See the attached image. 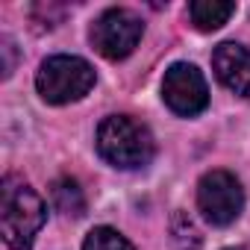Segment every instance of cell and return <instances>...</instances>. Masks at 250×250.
I'll list each match as a JSON object with an SVG mask.
<instances>
[{"mask_svg": "<svg viewBox=\"0 0 250 250\" xmlns=\"http://www.w3.org/2000/svg\"><path fill=\"white\" fill-rule=\"evenodd\" d=\"M50 194H53V206H56L62 215L80 218V215L85 212V194H83V188H80L77 180H71V177L56 180L53 188H50Z\"/></svg>", "mask_w": 250, "mask_h": 250, "instance_id": "9c48e42d", "label": "cell"}, {"mask_svg": "<svg viewBox=\"0 0 250 250\" xmlns=\"http://www.w3.org/2000/svg\"><path fill=\"white\" fill-rule=\"evenodd\" d=\"M232 12H235V3H224V0H194L188 6L191 24L203 33H212V30L224 27Z\"/></svg>", "mask_w": 250, "mask_h": 250, "instance_id": "ba28073f", "label": "cell"}, {"mask_svg": "<svg viewBox=\"0 0 250 250\" xmlns=\"http://www.w3.org/2000/svg\"><path fill=\"white\" fill-rule=\"evenodd\" d=\"M197 206L209 224L215 227L232 224L244 209L241 183L229 171H209L197 186Z\"/></svg>", "mask_w": 250, "mask_h": 250, "instance_id": "5b68a950", "label": "cell"}, {"mask_svg": "<svg viewBox=\"0 0 250 250\" xmlns=\"http://www.w3.org/2000/svg\"><path fill=\"white\" fill-rule=\"evenodd\" d=\"M162 97L168 103L171 112L183 115V118H191V115H200L206 106H209V88H206V80L203 74L188 65V62H177L165 71V80H162Z\"/></svg>", "mask_w": 250, "mask_h": 250, "instance_id": "8992f818", "label": "cell"}, {"mask_svg": "<svg viewBox=\"0 0 250 250\" xmlns=\"http://www.w3.org/2000/svg\"><path fill=\"white\" fill-rule=\"evenodd\" d=\"M0 50H3V53H6V65H3V77H9V74H12V42H9V39H3V47H0Z\"/></svg>", "mask_w": 250, "mask_h": 250, "instance_id": "7c38bea8", "label": "cell"}, {"mask_svg": "<svg viewBox=\"0 0 250 250\" xmlns=\"http://www.w3.org/2000/svg\"><path fill=\"white\" fill-rule=\"evenodd\" d=\"M171 235H174V241H177L180 250H197L203 244L200 229L194 227V221L186 212H174V218H171Z\"/></svg>", "mask_w": 250, "mask_h": 250, "instance_id": "30bf717a", "label": "cell"}, {"mask_svg": "<svg viewBox=\"0 0 250 250\" xmlns=\"http://www.w3.org/2000/svg\"><path fill=\"white\" fill-rule=\"evenodd\" d=\"M229 250H235V247H229Z\"/></svg>", "mask_w": 250, "mask_h": 250, "instance_id": "4fadbf2b", "label": "cell"}, {"mask_svg": "<svg viewBox=\"0 0 250 250\" xmlns=\"http://www.w3.org/2000/svg\"><path fill=\"white\" fill-rule=\"evenodd\" d=\"M212 65H215L218 80L229 91L250 97V50L247 47H241L235 42H224L215 47Z\"/></svg>", "mask_w": 250, "mask_h": 250, "instance_id": "52a82bcc", "label": "cell"}, {"mask_svg": "<svg viewBox=\"0 0 250 250\" xmlns=\"http://www.w3.org/2000/svg\"><path fill=\"white\" fill-rule=\"evenodd\" d=\"M83 250H133V244L112 227H94L83 241Z\"/></svg>", "mask_w": 250, "mask_h": 250, "instance_id": "8fae6325", "label": "cell"}, {"mask_svg": "<svg viewBox=\"0 0 250 250\" xmlns=\"http://www.w3.org/2000/svg\"><path fill=\"white\" fill-rule=\"evenodd\" d=\"M44 200L15 174L3 177L0 186V232L12 250H30L36 232L44 227Z\"/></svg>", "mask_w": 250, "mask_h": 250, "instance_id": "6da1fadb", "label": "cell"}, {"mask_svg": "<svg viewBox=\"0 0 250 250\" xmlns=\"http://www.w3.org/2000/svg\"><path fill=\"white\" fill-rule=\"evenodd\" d=\"M36 85L47 103H71L91 91L94 68L80 56H50L42 62Z\"/></svg>", "mask_w": 250, "mask_h": 250, "instance_id": "3957f363", "label": "cell"}, {"mask_svg": "<svg viewBox=\"0 0 250 250\" xmlns=\"http://www.w3.org/2000/svg\"><path fill=\"white\" fill-rule=\"evenodd\" d=\"M97 150L115 168H145L153 153V136L145 124L130 115H109L97 127Z\"/></svg>", "mask_w": 250, "mask_h": 250, "instance_id": "7a4b0ae2", "label": "cell"}, {"mask_svg": "<svg viewBox=\"0 0 250 250\" xmlns=\"http://www.w3.org/2000/svg\"><path fill=\"white\" fill-rule=\"evenodd\" d=\"M142 33H145V24L136 12L106 9L91 24V44L106 59H124L136 50V44L142 42Z\"/></svg>", "mask_w": 250, "mask_h": 250, "instance_id": "277c9868", "label": "cell"}]
</instances>
